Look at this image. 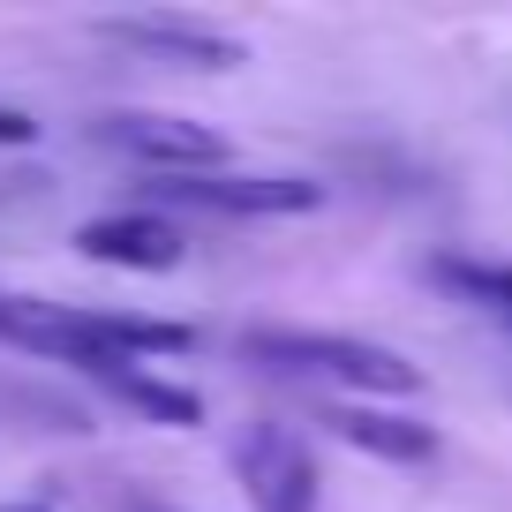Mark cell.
<instances>
[{"mask_svg":"<svg viewBox=\"0 0 512 512\" xmlns=\"http://www.w3.org/2000/svg\"><path fill=\"white\" fill-rule=\"evenodd\" d=\"M128 512H174V505H128Z\"/></svg>","mask_w":512,"mask_h":512,"instance_id":"cell-12","label":"cell"},{"mask_svg":"<svg viewBox=\"0 0 512 512\" xmlns=\"http://www.w3.org/2000/svg\"><path fill=\"white\" fill-rule=\"evenodd\" d=\"M241 354L279 377H309V384H339V392H362V400H407L422 392V369L400 347H377V339L354 332H302V324H256L241 339Z\"/></svg>","mask_w":512,"mask_h":512,"instance_id":"cell-1","label":"cell"},{"mask_svg":"<svg viewBox=\"0 0 512 512\" xmlns=\"http://www.w3.org/2000/svg\"><path fill=\"white\" fill-rule=\"evenodd\" d=\"M31 136H38L31 113H23V106H0V144H31Z\"/></svg>","mask_w":512,"mask_h":512,"instance_id":"cell-10","label":"cell"},{"mask_svg":"<svg viewBox=\"0 0 512 512\" xmlns=\"http://www.w3.org/2000/svg\"><path fill=\"white\" fill-rule=\"evenodd\" d=\"M91 144L121 151V159H136V166H151L159 181H174V174H219V166L234 159V144H226L219 128L189 121V113H151V106L98 113Z\"/></svg>","mask_w":512,"mask_h":512,"instance_id":"cell-2","label":"cell"},{"mask_svg":"<svg viewBox=\"0 0 512 512\" xmlns=\"http://www.w3.org/2000/svg\"><path fill=\"white\" fill-rule=\"evenodd\" d=\"M91 377L106 384L121 407H136L144 422H166V430H196V422H204V392H189V384H166V377H151V369H136V362L91 369Z\"/></svg>","mask_w":512,"mask_h":512,"instance_id":"cell-8","label":"cell"},{"mask_svg":"<svg viewBox=\"0 0 512 512\" xmlns=\"http://www.w3.org/2000/svg\"><path fill=\"white\" fill-rule=\"evenodd\" d=\"M445 287H460L467 302H482V309H497V317H512V264H467V256H437L430 264Z\"/></svg>","mask_w":512,"mask_h":512,"instance_id":"cell-9","label":"cell"},{"mask_svg":"<svg viewBox=\"0 0 512 512\" xmlns=\"http://www.w3.org/2000/svg\"><path fill=\"white\" fill-rule=\"evenodd\" d=\"M234 467H241V490H249L256 512H317V467L287 430L249 422L234 445Z\"/></svg>","mask_w":512,"mask_h":512,"instance_id":"cell-5","label":"cell"},{"mask_svg":"<svg viewBox=\"0 0 512 512\" xmlns=\"http://www.w3.org/2000/svg\"><path fill=\"white\" fill-rule=\"evenodd\" d=\"M181 226L159 219V211H106L76 234V249L91 264H113V272H174L181 264Z\"/></svg>","mask_w":512,"mask_h":512,"instance_id":"cell-6","label":"cell"},{"mask_svg":"<svg viewBox=\"0 0 512 512\" xmlns=\"http://www.w3.org/2000/svg\"><path fill=\"white\" fill-rule=\"evenodd\" d=\"M332 430L369 460H400V467L437 460V430L415 415H392V407H332Z\"/></svg>","mask_w":512,"mask_h":512,"instance_id":"cell-7","label":"cell"},{"mask_svg":"<svg viewBox=\"0 0 512 512\" xmlns=\"http://www.w3.org/2000/svg\"><path fill=\"white\" fill-rule=\"evenodd\" d=\"M0 512H46V505H0Z\"/></svg>","mask_w":512,"mask_h":512,"instance_id":"cell-11","label":"cell"},{"mask_svg":"<svg viewBox=\"0 0 512 512\" xmlns=\"http://www.w3.org/2000/svg\"><path fill=\"white\" fill-rule=\"evenodd\" d=\"M98 31L121 38V46H136V53H159V61L211 68V76H226V68L249 61V46H241L234 31H219V23H204V16H174V8H144V16H106Z\"/></svg>","mask_w":512,"mask_h":512,"instance_id":"cell-4","label":"cell"},{"mask_svg":"<svg viewBox=\"0 0 512 512\" xmlns=\"http://www.w3.org/2000/svg\"><path fill=\"white\" fill-rule=\"evenodd\" d=\"M151 189L189 211H219V219H294V211L324 204V181H309V174H234V166L174 174V181H151Z\"/></svg>","mask_w":512,"mask_h":512,"instance_id":"cell-3","label":"cell"}]
</instances>
